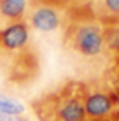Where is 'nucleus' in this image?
I'll use <instances>...</instances> for the list:
<instances>
[{
    "instance_id": "nucleus-12",
    "label": "nucleus",
    "mask_w": 119,
    "mask_h": 121,
    "mask_svg": "<svg viewBox=\"0 0 119 121\" xmlns=\"http://www.w3.org/2000/svg\"><path fill=\"white\" fill-rule=\"evenodd\" d=\"M112 119H116V121H119V107H116L114 109V112H112V116H110Z\"/></svg>"
},
{
    "instance_id": "nucleus-13",
    "label": "nucleus",
    "mask_w": 119,
    "mask_h": 121,
    "mask_svg": "<svg viewBox=\"0 0 119 121\" xmlns=\"http://www.w3.org/2000/svg\"><path fill=\"white\" fill-rule=\"evenodd\" d=\"M105 121H116V119H112V118H109V119H105Z\"/></svg>"
},
{
    "instance_id": "nucleus-9",
    "label": "nucleus",
    "mask_w": 119,
    "mask_h": 121,
    "mask_svg": "<svg viewBox=\"0 0 119 121\" xmlns=\"http://www.w3.org/2000/svg\"><path fill=\"white\" fill-rule=\"evenodd\" d=\"M25 105L21 100L11 97V95L0 93V114H7V116H23Z\"/></svg>"
},
{
    "instance_id": "nucleus-3",
    "label": "nucleus",
    "mask_w": 119,
    "mask_h": 121,
    "mask_svg": "<svg viewBox=\"0 0 119 121\" xmlns=\"http://www.w3.org/2000/svg\"><path fill=\"white\" fill-rule=\"evenodd\" d=\"M72 7V0H28L25 21L30 30L53 33L65 26Z\"/></svg>"
},
{
    "instance_id": "nucleus-10",
    "label": "nucleus",
    "mask_w": 119,
    "mask_h": 121,
    "mask_svg": "<svg viewBox=\"0 0 119 121\" xmlns=\"http://www.w3.org/2000/svg\"><path fill=\"white\" fill-rule=\"evenodd\" d=\"M0 121H28L23 116H7V114H0Z\"/></svg>"
},
{
    "instance_id": "nucleus-7",
    "label": "nucleus",
    "mask_w": 119,
    "mask_h": 121,
    "mask_svg": "<svg viewBox=\"0 0 119 121\" xmlns=\"http://www.w3.org/2000/svg\"><path fill=\"white\" fill-rule=\"evenodd\" d=\"M28 0H0V30L11 23L25 21Z\"/></svg>"
},
{
    "instance_id": "nucleus-8",
    "label": "nucleus",
    "mask_w": 119,
    "mask_h": 121,
    "mask_svg": "<svg viewBox=\"0 0 119 121\" xmlns=\"http://www.w3.org/2000/svg\"><path fill=\"white\" fill-rule=\"evenodd\" d=\"M103 40L105 53L109 60H119V25H107L103 26Z\"/></svg>"
},
{
    "instance_id": "nucleus-2",
    "label": "nucleus",
    "mask_w": 119,
    "mask_h": 121,
    "mask_svg": "<svg viewBox=\"0 0 119 121\" xmlns=\"http://www.w3.org/2000/svg\"><path fill=\"white\" fill-rule=\"evenodd\" d=\"M32 111L39 121H86L84 81L68 79L32 100Z\"/></svg>"
},
{
    "instance_id": "nucleus-5",
    "label": "nucleus",
    "mask_w": 119,
    "mask_h": 121,
    "mask_svg": "<svg viewBox=\"0 0 119 121\" xmlns=\"http://www.w3.org/2000/svg\"><path fill=\"white\" fill-rule=\"evenodd\" d=\"M30 37L32 30L26 21L11 23L0 30V48L11 53L23 51V49L30 48Z\"/></svg>"
},
{
    "instance_id": "nucleus-1",
    "label": "nucleus",
    "mask_w": 119,
    "mask_h": 121,
    "mask_svg": "<svg viewBox=\"0 0 119 121\" xmlns=\"http://www.w3.org/2000/svg\"><path fill=\"white\" fill-rule=\"evenodd\" d=\"M63 46L79 60L110 61L105 53L103 25L93 16L88 5L72 7L63 32Z\"/></svg>"
},
{
    "instance_id": "nucleus-4",
    "label": "nucleus",
    "mask_w": 119,
    "mask_h": 121,
    "mask_svg": "<svg viewBox=\"0 0 119 121\" xmlns=\"http://www.w3.org/2000/svg\"><path fill=\"white\" fill-rule=\"evenodd\" d=\"M114 105L109 88L102 79L84 81V111L86 121H105L112 116Z\"/></svg>"
},
{
    "instance_id": "nucleus-6",
    "label": "nucleus",
    "mask_w": 119,
    "mask_h": 121,
    "mask_svg": "<svg viewBox=\"0 0 119 121\" xmlns=\"http://www.w3.org/2000/svg\"><path fill=\"white\" fill-rule=\"evenodd\" d=\"M88 7L103 26L119 25V0H89Z\"/></svg>"
},
{
    "instance_id": "nucleus-11",
    "label": "nucleus",
    "mask_w": 119,
    "mask_h": 121,
    "mask_svg": "<svg viewBox=\"0 0 119 121\" xmlns=\"http://www.w3.org/2000/svg\"><path fill=\"white\" fill-rule=\"evenodd\" d=\"M89 0H72V5L74 7H81V5H88Z\"/></svg>"
}]
</instances>
